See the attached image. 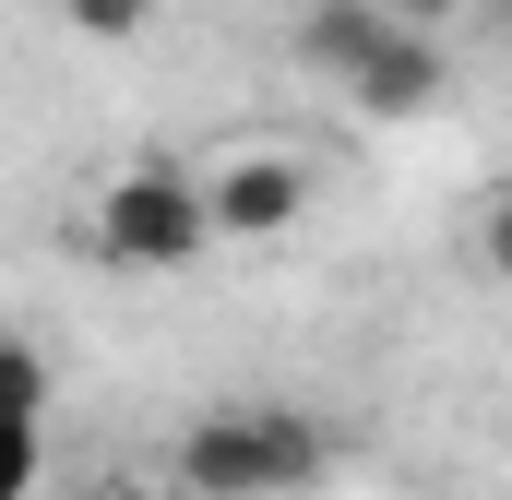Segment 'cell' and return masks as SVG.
I'll return each mask as SVG.
<instances>
[{"label":"cell","mask_w":512,"mask_h":500,"mask_svg":"<svg viewBox=\"0 0 512 500\" xmlns=\"http://www.w3.org/2000/svg\"><path fill=\"white\" fill-rule=\"evenodd\" d=\"M48 405H60V370L24 334H0V417H48Z\"/></svg>","instance_id":"8992f818"},{"label":"cell","mask_w":512,"mask_h":500,"mask_svg":"<svg viewBox=\"0 0 512 500\" xmlns=\"http://www.w3.org/2000/svg\"><path fill=\"white\" fill-rule=\"evenodd\" d=\"M393 12H405V24H453L465 0H393Z\"/></svg>","instance_id":"8fae6325"},{"label":"cell","mask_w":512,"mask_h":500,"mask_svg":"<svg viewBox=\"0 0 512 500\" xmlns=\"http://www.w3.org/2000/svg\"><path fill=\"white\" fill-rule=\"evenodd\" d=\"M393 24H405L393 0H310V12H298V60H310L322 84H358V72L382 60Z\"/></svg>","instance_id":"5b68a950"},{"label":"cell","mask_w":512,"mask_h":500,"mask_svg":"<svg viewBox=\"0 0 512 500\" xmlns=\"http://www.w3.org/2000/svg\"><path fill=\"white\" fill-rule=\"evenodd\" d=\"M465 250H477V262H489V274L512 286V191H489V203H477V227H465Z\"/></svg>","instance_id":"9c48e42d"},{"label":"cell","mask_w":512,"mask_h":500,"mask_svg":"<svg viewBox=\"0 0 512 500\" xmlns=\"http://www.w3.org/2000/svg\"><path fill=\"white\" fill-rule=\"evenodd\" d=\"M60 24H72L84 48H131V36L155 24V0H60Z\"/></svg>","instance_id":"ba28073f"},{"label":"cell","mask_w":512,"mask_h":500,"mask_svg":"<svg viewBox=\"0 0 512 500\" xmlns=\"http://www.w3.org/2000/svg\"><path fill=\"white\" fill-rule=\"evenodd\" d=\"M441 96H453V60H441V36H429V24H393L382 60L346 84V108H358V120H429Z\"/></svg>","instance_id":"277c9868"},{"label":"cell","mask_w":512,"mask_h":500,"mask_svg":"<svg viewBox=\"0 0 512 500\" xmlns=\"http://www.w3.org/2000/svg\"><path fill=\"white\" fill-rule=\"evenodd\" d=\"M72 500H155L143 477H96V489H72Z\"/></svg>","instance_id":"30bf717a"},{"label":"cell","mask_w":512,"mask_h":500,"mask_svg":"<svg viewBox=\"0 0 512 500\" xmlns=\"http://www.w3.org/2000/svg\"><path fill=\"white\" fill-rule=\"evenodd\" d=\"M203 250H215V203H203V167H179V155H131L120 179L84 203V262H108V274L167 286Z\"/></svg>","instance_id":"7a4b0ae2"},{"label":"cell","mask_w":512,"mask_h":500,"mask_svg":"<svg viewBox=\"0 0 512 500\" xmlns=\"http://www.w3.org/2000/svg\"><path fill=\"white\" fill-rule=\"evenodd\" d=\"M334 417L310 405H203L179 429V489L191 500H310L334 477Z\"/></svg>","instance_id":"6da1fadb"},{"label":"cell","mask_w":512,"mask_h":500,"mask_svg":"<svg viewBox=\"0 0 512 500\" xmlns=\"http://www.w3.org/2000/svg\"><path fill=\"white\" fill-rule=\"evenodd\" d=\"M48 477V417H0V500H36Z\"/></svg>","instance_id":"52a82bcc"},{"label":"cell","mask_w":512,"mask_h":500,"mask_svg":"<svg viewBox=\"0 0 512 500\" xmlns=\"http://www.w3.org/2000/svg\"><path fill=\"white\" fill-rule=\"evenodd\" d=\"M203 203H215V239L227 250H262V239H286V227L310 215V167H298L286 143H215Z\"/></svg>","instance_id":"3957f363"}]
</instances>
